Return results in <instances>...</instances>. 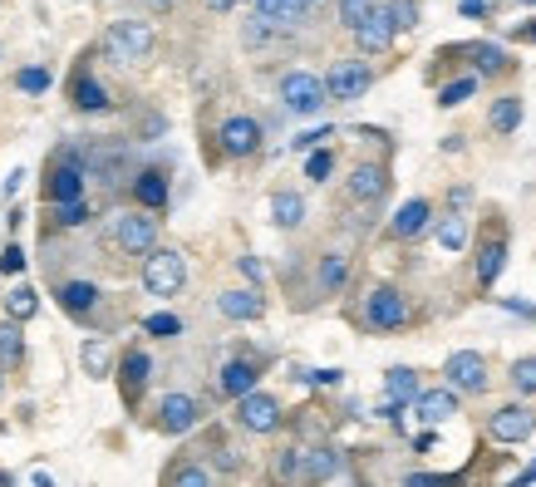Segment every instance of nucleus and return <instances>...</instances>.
<instances>
[{
  "instance_id": "4",
  "label": "nucleus",
  "mask_w": 536,
  "mask_h": 487,
  "mask_svg": "<svg viewBox=\"0 0 536 487\" xmlns=\"http://www.w3.org/2000/svg\"><path fill=\"white\" fill-rule=\"evenodd\" d=\"M443 384L458 389V394H487V389H492L487 355H477V350H453V355L443 360Z\"/></svg>"
},
{
  "instance_id": "5",
  "label": "nucleus",
  "mask_w": 536,
  "mask_h": 487,
  "mask_svg": "<svg viewBox=\"0 0 536 487\" xmlns=\"http://www.w3.org/2000/svg\"><path fill=\"white\" fill-rule=\"evenodd\" d=\"M281 104H286L291 114H300V119L320 114V109L330 104L325 79H320V74H310V69H291V74L281 79Z\"/></svg>"
},
{
  "instance_id": "31",
  "label": "nucleus",
  "mask_w": 536,
  "mask_h": 487,
  "mask_svg": "<svg viewBox=\"0 0 536 487\" xmlns=\"http://www.w3.org/2000/svg\"><path fill=\"white\" fill-rule=\"evenodd\" d=\"M433 242L443 246V251H463V246H468V217H463V212L438 217V222H433Z\"/></svg>"
},
{
  "instance_id": "25",
  "label": "nucleus",
  "mask_w": 536,
  "mask_h": 487,
  "mask_svg": "<svg viewBox=\"0 0 536 487\" xmlns=\"http://www.w3.org/2000/svg\"><path fill=\"white\" fill-rule=\"evenodd\" d=\"M522 99L517 94H502V99H492V109H487V128L497 133V138H507V133H517L522 128Z\"/></svg>"
},
{
  "instance_id": "3",
  "label": "nucleus",
  "mask_w": 536,
  "mask_h": 487,
  "mask_svg": "<svg viewBox=\"0 0 536 487\" xmlns=\"http://www.w3.org/2000/svg\"><path fill=\"white\" fill-rule=\"evenodd\" d=\"M364 325L379 330V335L404 330V325H409V296H404L399 286H374V291L364 296Z\"/></svg>"
},
{
  "instance_id": "59",
  "label": "nucleus",
  "mask_w": 536,
  "mask_h": 487,
  "mask_svg": "<svg viewBox=\"0 0 536 487\" xmlns=\"http://www.w3.org/2000/svg\"><path fill=\"white\" fill-rule=\"evenodd\" d=\"M517 5H536V0H517Z\"/></svg>"
},
{
  "instance_id": "9",
  "label": "nucleus",
  "mask_w": 536,
  "mask_h": 487,
  "mask_svg": "<svg viewBox=\"0 0 536 487\" xmlns=\"http://www.w3.org/2000/svg\"><path fill=\"white\" fill-rule=\"evenodd\" d=\"M532 433H536V414L522 404V399L487 414V438H492V443H527Z\"/></svg>"
},
{
  "instance_id": "36",
  "label": "nucleus",
  "mask_w": 536,
  "mask_h": 487,
  "mask_svg": "<svg viewBox=\"0 0 536 487\" xmlns=\"http://www.w3.org/2000/svg\"><path fill=\"white\" fill-rule=\"evenodd\" d=\"M94 222V207H89V197L84 202H64V207H55V227H64V232H74V227H89Z\"/></svg>"
},
{
  "instance_id": "22",
  "label": "nucleus",
  "mask_w": 536,
  "mask_h": 487,
  "mask_svg": "<svg viewBox=\"0 0 536 487\" xmlns=\"http://www.w3.org/2000/svg\"><path fill=\"white\" fill-rule=\"evenodd\" d=\"M104 301V291L94 286V281H64L60 286V305L74 315V320H84V315H94Z\"/></svg>"
},
{
  "instance_id": "6",
  "label": "nucleus",
  "mask_w": 536,
  "mask_h": 487,
  "mask_svg": "<svg viewBox=\"0 0 536 487\" xmlns=\"http://www.w3.org/2000/svg\"><path fill=\"white\" fill-rule=\"evenodd\" d=\"M104 45L123 60H148L153 55V45H158V35H153V25L148 20H114L109 25V35H104Z\"/></svg>"
},
{
  "instance_id": "44",
  "label": "nucleus",
  "mask_w": 536,
  "mask_h": 487,
  "mask_svg": "<svg viewBox=\"0 0 536 487\" xmlns=\"http://www.w3.org/2000/svg\"><path fill=\"white\" fill-rule=\"evenodd\" d=\"M15 84H20L25 94H45V89H50V69H20Z\"/></svg>"
},
{
  "instance_id": "56",
  "label": "nucleus",
  "mask_w": 536,
  "mask_h": 487,
  "mask_svg": "<svg viewBox=\"0 0 536 487\" xmlns=\"http://www.w3.org/2000/svg\"><path fill=\"white\" fill-rule=\"evenodd\" d=\"M0 394H5V369H0Z\"/></svg>"
},
{
  "instance_id": "38",
  "label": "nucleus",
  "mask_w": 536,
  "mask_h": 487,
  "mask_svg": "<svg viewBox=\"0 0 536 487\" xmlns=\"http://www.w3.org/2000/svg\"><path fill=\"white\" fill-rule=\"evenodd\" d=\"M143 330H148L153 340H178V335H182V320L173 315V310H158V315H148V320H143Z\"/></svg>"
},
{
  "instance_id": "35",
  "label": "nucleus",
  "mask_w": 536,
  "mask_h": 487,
  "mask_svg": "<svg viewBox=\"0 0 536 487\" xmlns=\"http://www.w3.org/2000/svg\"><path fill=\"white\" fill-rule=\"evenodd\" d=\"M35 310H40V296H35L30 286H15V291H5V315H10V320H20V325H25Z\"/></svg>"
},
{
  "instance_id": "17",
  "label": "nucleus",
  "mask_w": 536,
  "mask_h": 487,
  "mask_svg": "<svg viewBox=\"0 0 536 487\" xmlns=\"http://www.w3.org/2000/svg\"><path fill=\"white\" fill-rule=\"evenodd\" d=\"M256 379H261V365L241 355V360H227V365H222V374H217V389L237 404V399H246V394H256Z\"/></svg>"
},
{
  "instance_id": "21",
  "label": "nucleus",
  "mask_w": 536,
  "mask_h": 487,
  "mask_svg": "<svg viewBox=\"0 0 536 487\" xmlns=\"http://www.w3.org/2000/svg\"><path fill=\"white\" fill-rule=\"evenodd\" d=\"M345 281H350V256L345 251H325L320 266H315V291L320 296H340Z\"/></svg>"
},
{
  "instance_id": "51",
  "label": "nucleus",
  "mask_w": 536,
  "mask_h": 487,
  "mask_svg": "<svg viewBox=\"0 0 536 487\" xmlns=\"http://www.w3.org/2000/svg\"><path fill=\"white\" fill-rule=\"evenodd\" d=\"M232 5H241V0H207V10H217V15H227Z\"/></svg>"
},
{
  "instance_id": "54",
  "label": "nucleus",
  "mask_w": 536,
  "mask_h": 487,
  "mask_svg": "<svg viewBox=\"0 0 536 487\" xmlns=\"http://www.w3.org/2000/svg\"><path fill=\"white\" fill-rule=\"evenodd\" d=\"M30 483H35V487H55V478H50V473H35Z\"/></svg>"
},
{
  "instance_id": "11",
  "label": "nucleus",
  "mask_w": 536,
  "mask_h": 487,
  "mask_svg": "<svg viewBox=\"0 0 536 487\" xmlns=\"http://www.w3.org/2000/svg\"><path fill=\"white\" fill-rule=\"evenodd\" d=\"M345 192H350V202H359V207L384 202V192H389V168H384V163H355Z\"/></svg>"
},
{
  "instance_id": "50",
  "label": "nucleus",
  "mask_w": 536,
  "mask_h": 487,
  "mask_svg": "<svg viewBox=\"0 0 536 487\" xmlns=\"http://www.w3.org/2000/svg\"><path fill=\"white\" fill-rule=\"evenodd\" d=\"M20 183H25V173H10V178H5V187H0V197H15V192H20Z\"/></svg>"
},
{
  "instance_id": "37",
  "label": "nucleus",
  "mask_w": 536,
  "mask_h": 487,
  "mask_svg": "<svg viewBox=\"0 0 536 487\" xmlns=\"http://www.w3.org/2000/svg\"><path fill=\"white\" fill-rule=\"evenodd\" d=\"M473 94H477V74H468V79L443 84V89H438V104H443V109H458V104H468Z\"/></svg>"
},
{
  "instance_id": "57",
  "label": "nucleus",
  "mask_w": 536,
  "mask_h": 487,
  "mask_svg": "<svg viewBox=\"0 0 536 487\" xmlns=\"http://www.w3.org/2000/svg\"><path fill=\"white\" fill-rule=\"evenodd\" d=\"M0 487H10V478H5V473H0Z\"/></svg>"
},
{
  "instance_id": "53",
  "label": "nucleus",
  "mask_w": 536,
  "mask_h": 487,
  "mask_svg": "<svg viewBox=\"0 0 536 487\" xmlns=\"http://www.w3.org/2000/svg\"><path fill=\"white\" fill-rule=\"evenodd\" d=\"M532 483H536V463H532V468H527V473H522V478H517L512 487H532Z\"/></svg>"
},
{
  "instance_id": "49",
  "label": "nucleus",
  "mask_w": 536,
  "mask_h": 487,
  "mask_svg": "<svg viewBox=\"0 0 536 487\" xmlns=\"http://www.w3.org/2000/svg\"><path fill=\"white\" fill-rule=\"evenodd\" d=\"M453 483H458V478H433V473H414V478H409L404 487H453Z\"/></svg>"
},
{
  "instance_id": "52",
  "label": "nucleus",
  "mask_w": 536,
  "mask_h": 487,
  "mask_svg": "<svg viewBox=\"0 0 536 487\" xmlns=\"http://www.w3.org/2000/svg\"><path fill=\"white\" fill-rule=\"evenodd\" d=\"M487 10V0H463V15H482Z\"/></svg>"
},
{
  "instance_id": "33",
  "label": "nucleus",
  "mask_w": 536,
  "mask_h": 487,
  "mask_svg": "<svg viewBox=\"0 0 536 487\" xmlns=\"http://www.w3.org/2000/svg\"><path fill=\"white\" fill-rule=\"evenodd\" d=\"M300 468H305V448H276V458H271V473L281 478V483H300Z\"/></svg>"
},
{
  "instance_id": "41",
  "label": "nucleus",
  "mask_w": 536,
  "mask_h": 487,
  "mask_svg": "<svg viewBox=\"0 0 536 487\" xmlns=\"http://www.w3.org/2000/svg\"><path fill=\"white\" fill-rule=\"evenodd\" d=\"M374 10H379L374 0H340V25H345V30H359Z\"/></svg>"
},
{
  "instance_id": "39",
  "label": "nucleus",
  "mask_w": 536,
  "mask_h": 487,
  "mask_svg": "<svg viewBox=\"0 0 536 487\" xmlns=\"http://www.w3.org/2000/svg\"><path fill=\"white\" fill-rule=\"evenodd\" d=\"M109 365H114V350H109L104 340H89V345H84V369H89L94 379H104Z\"/></svg>"
},
{
  "instance_id": "40",
  "label": "nucleus",
  "mask_w": 536,
  "mask_h": 487,
  "mask_svg": "<svg viewBox=\"0 0 536 487\" xmlns=\"http://www.w3.org/2000/svg\"><path fill=\"white\" fill-rule=\"evenodd\" d=\"M330 173H335V153H330V148H315V153L305 158V178H310V183H330Z\"/></svg>"
},
{
  "instance_id": "13",
  "label": "nucleus",
  "mask_w": 536,
  "mask_h": 487,
  "mask_svg": "<svg viewBox=\"0 0 536 487\" xmlns=\"http://www.w3.org/2000/svg\"><path fill=\"white\" fill-rule=\"evenodd\" d=\"M428 227H433V202H428V197H409V202L389 217V237H394V242H414Z\"/></svg>"
},
{
  "instance_id": "19",
  "label": "nucleus",
  "mask_w": 536,
  "mask_h": 487,
  "mask_svg": "<svg viewBox=\"0 0 536 487\" xmlns=\"http://www.w3.org/2000/svg\"><path fill=\"white\" fill-rule=\"evenodd\" d=\"M394 35H399V30H394V20H389V5H379V10L355 30V40H359L364 55H384V50L394 45Z\"/></svg>"
},
{
  "instance_id": "1",
  "label": "nucleus",
  "mask_w": 536,
  "mask_h": 487,
  "mask_svg": "<svg viewBox=\"0 0 536 487\" xmlns=\"http://www.w3.org/2000/svg\"><path fill=\"white\" fill-rule=\"evenodd\" d=\"M138 281H143V291H148V296H158V301L178 296L182 286H187V261H182V251L178 246H158V251H148V256H143Z\"/></svg>"
},
{
  "instance_id": "45",
  "label": "nucleus",
  "mask_w": 536,
  "mask_h": 487,
  "mask_svg": "<svg viewBox=\"0 0 536 487\" xmlns=\"http://www.w3.org/2000/svg\"><path fill=\"white\" fill-rule=\"evenodd\" d=\"M212 463H217L222 473H241V463H246V458H241L237 448H227V443H217V448H212Z\"/></svg>"
},
{
  "instance_id": "28",
  "label": "nucleus",
  "mask_w": 536,
  "mask_h": 487,
  "mask_svg": "<svg viewBox=\"0 0 536 487\" xmlns=\"http://www.w3.org/2000/svg\"><path fill=\"white\" fill-rule=\"evenodd\" d=\"M271 222H276L281 232H296L300 222H305V197H300V192H286V187H281V192L271 197Z\"/></svg>"
},
{
  "instance_id": "47",
  "label": "nucleus",
  "mask_w": 536,
  "mask_h": 487,
  "mask_svg": "<svg viewBox=\"0 0 536 487\" xmlns=\"http://www.w3.org/2000/svg\"><path fill=\"white\" fill-rule=\"evenodd\" d=\"M325 138H330V128H310V133L296 138V148L300 153H315V148H325Z\"/></svg>"
},
{
  "instance_id": "55",
  "label": "nucleus",
  "mask_w": 536,
  "mask_h": 487,
  "mask_svg": "<svg viewBox=\"0 0 536 487\" xmlns=\"http://www.w3.org/2000/svg\"><path fill=\"white\" fill-rule=\"evenodd\" d=\"M522 35H527V40H536V20H532V25H522Z\"/></svg>"
},
{
  "instance_id": "43",
  "label": "nucleus",
  "mask_w": 536,
  "mask_h": 487,
  "mask_svg": "<svg viewBox=\"0 0 536 487\" xmlns=\"http://www.w3.org/2000/svg\"><path fill=\"white\" fill-rule=\"evenodd\" d=\"M389 20H394V30H414L418 25V5L414 0H389Z\"/></svg>"
},
{
  "instance_id": "32",
  "label": "nucleus",
  "mask_w": 536,
  "mask_h": 487,
  "mask_svg": "<svg viewBox=\"0 0 536 487\" xmlns=\"http://www.w3.org/2000/svg\"><path fill=\"white\" fill-rule=\"evenodd\" d=\"M256 15H261V25H300L305 0H256Z\"/></svg>"
},
{
  "instance_id": "2",
  "label": "nucleus",
  "mask_w": 536,
  "mask_h": 487,
  "mask_svg": "<svg viewBox=\"0 0 536 487\" xmlns=\"http://www.w3.org/2000/svg\"><path fill=\"white\" fill-rule=\"evenodd\" d=\"M109 246L123 251V256H148L158 251V217L143 212V207H128L109 222Z\"/></svg>"
},
{
  "instance_id": "26",
  "label": "nucleus",
  "mask_w": 536,
  "mask_h": 487,
  "mask_svg": "<svg viewBox=\"0 0 536 487\" xmlns=\"http://www.w3.org/2000/svg\"><path fill=\"white\" fill-rule=\"evenodd\" d=\"M133 197H138V207H143V212L168 207V178H163L158 168H143V173L133 178Z\"/></svg>"
},
{
  "instance_id": "34",
  "label": "nucleus",
  "mask_w": 536,
  "mask_h": 487,
  "mask_svg": "<svg viewBox=\"0 0 536 487\" xmlns=\"http://www.w3.org/2000/svg\"><path fill=\"white\" fill-rule=\"evenodd\" d=\"M507 384H512V394L532 399V394H536V355H522V360H512V369H507Z\"/></svg>"
},
{
  "instance_id": "15",
  "label": "nucleus",
  "mask_w": 536,
  "mask_h": 487,
  "mask_svg": "<svg viewBox=\"0 0 536 487\" xmlns=\"http://www.w3.org/2000/svg\"><path fill=\"white\" fill-rule=\"evenodd\" d=\"M45 197L50 207H64V202H84V168L74 158H64L50 168V183H45Z\"/></svg>"
},
{
  "instance_id": "23",
  "label": "nucleus",
  "mask_w": 536,
  "mask_h": 487,
  "mask_svg": "<svg viewBox=\"0 0 536 487\" xmlns=\"http://www.w3.org/2000/svg\"><path fill=\"white\" fill-rule=\"evenodd\" d=\"M335 473H340V453H335L330 443H320V448H305V468H300V483L320 487V483H330Z\"/></svg>"
},
{
  "instance_id": "27",
  "label": "nucleus",
  "mask_w": 536,
  "mask_h": 487,
  "mask_svg": "<svg viewBox=\"0 0 536 487\" xmlns=\"http://www.w3.org/2000/svg\"><path fill=\"white\" fill-rule=\"evenodd\" d=\"M20 365H25V330H20V320L0 315V369L10 374Z\"/></svg>"
},
{
  "instance_id": "10",
  "label": "nucleus",
  "mask_w": 536,
  "mask_h": 487,
  "mask_svg": "<svg viewBox=\"0 0 536 487\" xmlns=\"http://www.w3.org/2000/svg\"><path fill=\"white\" fill-rule=\"evenodd\" d=\"M153 424H158V433H168V438H182V433H192V428L202 424V404H197L192 394H163Z\"/></svg>"
},
{
  "instance_id": "48",
  "label": "nucleus",
  "mask_w": 536,
  "mask_h": 487,
  "mask_svg": "<svg viewBox=\"0 0 536 487\" xmlns=\"http://www.w3.org/2000/svg\"><path fill=\"white\" fill-rule=\"evenodd\" d=\"M237 271H241V276H246V281H251V286H261V276H266L256 256H237Z\"/></svg>"
},
{
  "instance_id": "14",
  "label": "nucleus",
  "mask_w": 536,
  "mask_h": 487,
  "mask_svg": "<svg viewBox=\"0 0 536 487\" xmlns=\"http://www.w3.org/2000/svg\"><path fill=\"white\" fill-rule=\"evenodd\" d=\"M217 143H222V153H227V158H251V153H261V123L246 119V114H237V119L222 123Z\"/></svg>"
},
{
  "instance_id": "30",
  "label": "nucleus",
  "mask_w": 536,
  "mask_h": 487,
  "mask_svg": "<svg viewBox=\"0 0 536 487\" xmlns=\"http://www.w3.org/2000/svg\"><path fill=\"white\" fill-rule=\"evenodd\" d=\"M163 487H212V468L197 463V458H178V463L163 473Z\"/></svg>"
},
{
  "instance_id": "12",
  "label": "nucleus",
  "mask_w": 536,
  "mask_h": 487,
  "mask_svg": "<svg viewBox=\"0 0 536 487\" xmlns=\"http://www.w3.org/2000/svg\"><path fill=\"white\" fill-rule=\"evenodd\" d=\"M148 379H153V355L148 350H123L119 360V389H123V404H138L143 399V389H148Z\"/></svg>"
},
{
  "instance_id": "46",
  "label": "nucleus",
  "mask_w": 536,
  "mask_h": 487,
  "mask_svg": "<svg viewBox=\"0 0 536 487\" xmlns=\"http://www.w3.org/2000/svg\"><path fill=\"white\" fill-rule=\"evenodd\" d=\"M25 271V246H5L0 251V276H20Z\"/></svg>"
},
{
  "instance_id": "16",
  "label": "nucleus",
  "mask_w": 536,
  "mask_h": 487,
  "mask_svg": "<svg viewBox=\"0 0 536 487\" xmlns=\"http://www.w3.org/2000/svg\"><path fill=\"white\" fill-rule=\"evenodd\" d=\"M217 310H222L227 320H237V325H251V320L266 315V296H261L256 286H232V291L217 296Z\"/></svg>"
},
{
  "instance_id": "20",
  "label": "nucleus",
  "mask_w": 536,
  "mask_h": 487,
  "mask_svg": "<svg viewBox=\"0 0 536 487\" xmlns=\"http://www.w3.org/2000/svg\"><path fill=\"white\" fill-rule=\"evenodd\" d=\"M414 414L423 424H448L453 414H458V389H448V384H438V389H423L414 404Z\"/></svg>"
},
{
  "instance_id": "7",
  "label": "nucleus",
  "mask_w": 536,
  "mask_h": 487,
  "mask_svg": "<svg viewBox=\"0 0 536 487\" xmlns=\"http://www.w3.org/2000/svg\"><path fill=\"white\" fill-rule=\"evenodd\" d=\"M281 424H286V409H281L276 394L256 389V394L237 399V428H246V433H276Z\"/></svg>"
},
{
  "instance_id": "8",
  "label": "nucleus",
  "mask_w": 536,
  "mask_h": 487,
  "mask_svg": "<svg viewBox=\"0 0 536 487\" xmlns=\"http://www.w3.org/2000/svg\"><path fill=\"white\" fill-rule=\"evenodd\" d=\"M369 84H374V69H369L364 60H340V64H330V74H325V94H330V104H355Z\"/></svg>"
},
{
  "instance_id": "60",
  "label": "nucleus",
  "mask_w": 536,
  "mask_h": 487,
  "mask_svg": "<svg viewBox=\"0 0 536 487\" xmlns=\"http://www.w3.org/2000/svg\"><path fill=\"white\" fill-rule=\"evenodd\" d=\"M305 5H315V0H305Z\"/></svg>"
},
{
  "instance_id": "58",
  "label": "nucleus",
  "mask_w": 536,
  "mask_h": 487,
  "mask_svg": "<svg viewBox=\"0 0 536 487\" xmlns=\"http://www.w3.org/2000/svg\"><path fill=\"white\" fill-rule=\"evenodd\" d=\"M153 5H173V0H153Z\"/></svg>"
},
{
  "instance_id": "42",
  "label": "nucleus",
  "mask_w": 536,
  "mask_h": 487,
  "mask_svg": "<svg viewBox=\"0 0 536 487\" xmlns=\"http://www.w3.org/2000/svg\"><path fill=\"white\" fill-rule=\"evenodd\" d=\"M473 60H477V74H502L507 69L502 45H473Z\"/></svg>"
},
{
  "instance_id": "24",
  "label": "nucleus",
  "mask_w": 536,
  "mask_h": 487,
  "mask_svg": "<svg viewBox=\"0 0 536 487\" xmlns=\"http://www.w3.org/2000/svg\"><path fill=\"white\" fill-rule=\"evenodd\" d=\"M418 394H423V384H418V369L394 365L389 374H384V399H394L399 409H404V404H418Z\"/></svg>"
},
{
  "instance_id": "18",
  "label": "nucleus",
  "mask_w": 536,
  "mask_h": 487,
  "mask_svg": "<svg viewBox=\"0 0 536 487\" xmlns=\"http://www.w3.org/2000/svg\"><path fill=\"white\" fill-rule=\"evenodd\" d=\"M502 266H507V237H502V232H492V237H482V242H477V261H473L477 286H482V291H487V286H497Z\"/></svg>"
},
{
  "instance_id": "29",
  "label": "nucleus",
  "mask_w": 536,
  "mask_h": 487,
  "mask_svg": "<svg viewBox=\"0 0 536 487\" xmlns=\"http://www.w3.org/2000/svg\"><path fill=\"white\" fill-rule=\"evenodd\" d=\"M109 104H114V99H109V89H104L99 79H89V74L74 79V109H79V114H104Z\"/></svg>"
}]
</instances>
